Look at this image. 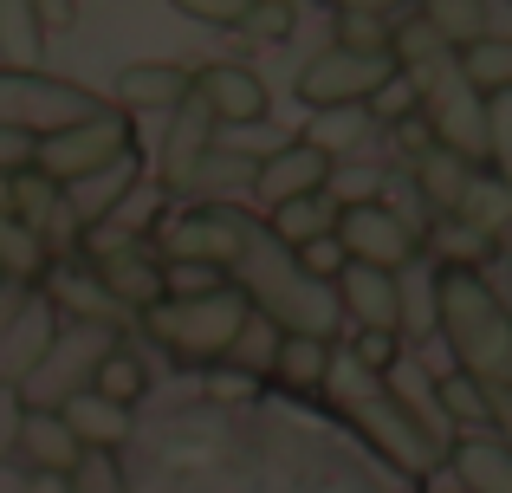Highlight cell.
<instances>
[{"instance_id": "1f68e13d", "label": "cell", "mask_w": 512, "mask_h": 493, "mask_svg": "<svg viewBox=\"0 0 512 493\" xmlns=\"http://www.w3.org/2000/svg\"><path fill=\"white\" fill-rule=\"evenodd\" d=\"M253 169H260V163H247V156H234V150H221V143H214V150L201 156L195 169H188L182 189H247Z\"/></svg>"}, {"instance_id": "d590c367", "label": "cell", "mask_w": 512, "mask_h": 493, "mask_svg": "<svg viewBox=\"0 0 512 493\" xmlns=\"http://www.w3.org/2000/svg\"><path fill=\"white\" fill-rule=\"evenodd\" d=\"M39 266H46V247H39V234H26L20 221H0V273L33 279Z\"/></svg>"}, {"instance_id": "9a60e30c", "label": "cell", "mask_w": 512, "mask_h": 493, "mask_svg": "<svg viewBox=\"0 0 512 493\" xmlns=\"http://www.w3.org/2000/svg\"><path fill=\"white\" fill-rule=\"evenodd\" d=\"M338 305L363 331H383V338L402 325V286H396V273H376V266H344L338 273Z\"/></svg>"}, {"instance_id": "e0dca14e", "label": "cell", "mask_w": 512, "mask_h": 493, "mask_svg": "<svg viewBox=\"0 0 512 493\" xmlns=\"http://www.w3.org/2000/svg\"><path fill=\"white\" fill-rule=\"evenodd\" d=\"M72 344H78V351H65V344H52V357L39 364V377H33V396H39V390H52L59 403H72V396H78V390L91 383V370H98V357L111 351V338H104V331H78Z\"/></svg>"}, {"instance_id": "4fadbf2b", "label": "cell", "mask_w": 512, "mask_h": 493, "mask_svg": "<svg viewBox=\"0 0 512 493\" xmlns=\"http://www.w3.org/2000/svg\"><path fill=\"white\" fill-rule=\"evenodd\" d=\"M253 189L266 195L273 208L286 202H312V195L331 189V156L312 150V143H279L273 156H266L260 169H253Z\"/></svg>"}, {"instance_id": "277c9868", "label": "cell", "mask_w": 512, "mask_h": 493, "mask_svg": "<svg viewBox=\"0 0 512 493\" xmlns=\"http://www.w3.org/2000/svg\"><path fill=\"white\" fill-rule=\"evenodd\" d=\"M247 312L253 305L227 286V292H214V299H163V305H150L143 325H150L156 344H169L182 364H227Z\"/></svg>"}, {"instance_id": "44dd1931", "label": "cell", "mask_w": 512, "mask_h": 493, "mask_svg": "<svg viewBox=\"0 0 512 493\" xmlns=\"http://www.w3.org/2000/svg\"><path fill=\"white\" fill-rule=\"evenodd\" d=\"M454 474H461L467 493H512V448L493 442V435H474V442L454 448Z\"/></svg>"}, {"instance_id": "ac0fdd59", "label": "cell", "mask_w": 512, "mask_h": 493, "mask_svg": "<svg viewBox=\"0 0 512 493\" xmlns=\"http://www.w3.org/2000/svg\"><path fill=\"white\" fill-rule=\"evenodd\" d=\"M188 98V72L169 59H150V65H124L117 72V104L124 111H175Z\"/></svg>"}, {"instance_id": "d4e9b609", "label": "cell", "mask_w": 512, "mask_h": 493, "mask_svg": "<svg viewBox=\"0 0 512 493\" xmlns=\"http://www.w3.org/2000/svg\"><path fill=\"white\" fill-rule=\"evenodd\" d=\"M331 344L325 338H279L273 351V377L286 383V390H325V370H331Z\"/></svg>"}, {"instance_id": "8d00e7d4", "label": "cell", "mask_w": 512, "mask_h": 493, "mask_svg": "<svg viewBox=\"0 0 512 493\" xmlns=\"http://www.w3.org/2000/svg\"><path fill=\"white\" fill-rule=\"evenodd\" d=\"M65 493H130V487H124V468H117V455H98V448H85V455H78V468L65 474Z\"/></svg>"}, {"instance_id": "7dc6e473", "label": "cell", "mask_w": 512, "mask_h": 493, "mask_svg": "<svg viewBox=\"0 0 512 493\" xmlns=\"http://www.w3.org/2000/svg\"><path fill=\"white\" fill-rule=\"evenodd\" d=\"M441 493H467V487H441Z\"/></svg>"}, {"instance_id": "f6af8a7d", "label": "cell", "mask_w": 512, "mask_h": 493, "mask_svg": "<svg viewBox=\"0 0 512 493\" xmlns=\"http://www.w3.org/2000/svg\"><path fill=\"white\" fill-rule=\"evenodd\" d=\"M0 493H26V481H13V474H0Z\"/></svg>"}, {"instance_id": "2e32d148", "label": "cell", "mask_w": 512, "mask_h": 493, "mask_svg": "<svg viewBox=\"0 0 512 493\" xmlns=\"http://www.w3.org/2000/svg\"><path fill=\"white\" fill-rule=\"evenodd\" d=\"M130 189H137V156H124V163L98 169V176L72 182V189H59V195H65V208H72L78 228H104V215H111L117 202H130Z\"/></svg>"}, {"instance_id": "484cf974", "label": "cell", "mask_w": 512, "mask_h": 493, "mask_svg": "<svg viewBox=\"0 0 512 493\" xmlns=\"http://www.w3.org/2000/svg\"><path fill=\"white\" fill-rule=\"evenodd\" d=\"M422 20L435 26V39L441 46H474V39H487L493 33V13L487 7H474V0H435V7H422Z\"/></svg>"}, {"instance_id": "bcb514c9", "label": "cell", "mask_w": 512, "mask_h": 493, "mask_svg": "<svg viewBox=\"0 0 512 493\" xmlns=\"http://www.w3.org/2000/svg\"><path fill=\"white\" fill-rule=\"evenodd\" d=\"M506 448H512V416H506Z\"/></svg>"}, {"instance_id": "cb8c5ba5", "label": "cell", "mask_w": 512, "mask_h": 493, "mask_svg": "<svg viewBox=\"0 0 512 493\" xmlns=\"http://www.w3.org/2000/svg\"><path fill=\"white\" fill-rule=\"evenodd\" d=\"M415 189L435 202V215H461V195L474 189V169L454 163L448 150H422V163H415Z\"/></svg>"}, {"instance_id": "e575fe53", "label": "cell", "mask_w": 512, "mask_h": 493, "mask_svg": "<svg viewBox=\"0 0 512 493\" xmlns=\"http://www.w3.org/2000/svg\"><path fill=\"white\" fill-rule=\"evenodd\" d=\"M487 163L500 169V189L512 195V91L487 98Z\"/></svg>"}, {"instance_id": "83f0119b", "label": "cell", "mask_w": 512, "mask_h": 493, "mask_svg": "<svg viewBox=\"0 0 512 493\" xmlns=\"http://www.w3.org/2000/svg\"><path fill=\"white\" fill-rule=\"evenodd\" d=\"M0 46H7V72H39V46H46V33H39V7H0Z\"/></svg>"}, {"instance_id": "f1b7e54d", "label": "cell", "mask_w": 512, "mask_h": 493, "mask_svg": "<svg viewBox=\"0 0 512 493\" xmlns=\"http://www.w3.org/2000/svg\"><path fill=\"white\" fill-rule=\"evenodd\" d=\"M435 403L448 409L454 422H467V429H493V422H500V403H493V396L480 390L474 377H461V370H454V377H441V383H435Z\"/></svg>"}, {"instance_id": "603a6c76", "label": "cell", "mask_w": 512, "mask_h": 493, "mask_svg": "<svg viewBox=\"0 0 512 493\" xmlns=\"http://www.w3.org/2000/svg\"><path fill=\"white\" fill-rule=\"evenodd\" d=\"M454 78H461L467 91H480V98H500V91H512V39L487 33V39H474V46H461Z\"/></svg>"}, {"instance_id": "7402d4cb", "label": "cell", "mask_w": 512, "mask_h": 493, "mask_svg": "<svg viewBox=\"0 0 512 493\" xmlns=\"http://www.w3.org/2000/svg\"><path fill=\"white\" fill-rule=\"evenodd\" d=\"M409 13L396 7H338V46L357 52V59H389V39Z\"/></svg>"}, {"instance_id": "ee69618b", "label": "cell", "mask_w": 512, "mask_h": 493, "mask_svg": "<svg viewBox=\"0 0 512 493\" xmlns=\"http://www.w3.org/2000/svg\"><path fill=\"white\" fill-rule=\"evenodd\" d=\"M26 493H65V481H26Z\"/></svg>"}, {"instance_id": "9c48e42d", "label": "cell", "mask_w": 512, "mask_h": 493, "mask_svg": "<svg viewBox=\"0 0 512 493\" xmlns=\"http://www.w3.org/2000/svg\"><path fill=\"white\" fill-rule=\"evenodd\" d=\"M247 241H253V221H240L234 208H195V215H182L169 228V260L227 273V266L247 253Z\"/></svg>"}, {"instance_id": "30bf717a", "label": "cell", "mask_w": 512, "mask_h": 493, "mask_svg": "<svg viewBox=\"0 0 512 493\" xmlns=\"http://www.w3.org/2000/svg\"><path fill=\"white\" fill-rule=\"evenodd\" d=\"M428 117H435V150H448L454 163H480L487 156V98L467 91L454 72L428 91Z\"/></svg>"}, {"instance_id": "8992f818", "label": "cell", "mask_w": 512, "mask_h": 493, "mask_svg": "<svg viewBox=\"0 0 512 493\" xmlns=\"http://www.w3.org/2000/svg\"><path fill=\"white\" fill-rule=\"evenodd\" d=\"M124 156H130V117L104 111V117H91V124H72V130L39 137L26 169L46 176L52 189H72V182H85V176H98V169L124 163Z\"/></svg>"}, {"instance_id": "ba28073f", "label": "cell", "mask_w": 512, "mask_h": 493, "mask_svg": "<svg viewBox=\"0 0 512 493\" xmlns=\"http://www.w3.org/2000/svg\"><path fill=\"white\" fill-rule=\"evenodd\" d=\"M331 241L344 247L350 266H376V273H396L415 260V228L383 202H350L344 215H331Z\"/></svg>"}, {"instance_id": "d6a6232c", "label": "cell", "mask_w": 512, "mask_h": 493, "mask_svg": "<svg viewBox=\"0 0 512 493\" xmlns=\"http://www.w3.org/2000/svg\"><path fill=\"white\" fill-rule=\"evenodd\" d=\"M370 137V111H318V124H312V150H325V156H338V150H357V143Z\"/></svg>"}, {"instance_id": "ab89813d", "label": "cell", "mask_w": 512, "mask_h": 493, "mask_svg": "<svg viewBox=\"0 0 512 493\" xmlns=\"http://www.w3.org/2000/svg\"><path fill=\"white\" fill-rule=\"evenodd\" d=\"M292 266H299L305 279H318V286H325V279H338L350 260H344V247L325 234V241H305V247H292Z\"/></svg>"}, {"instance_id": "52a82bcc", "label": "cell", "mask_w": 512, "mask_h": 493, "mask_svg": "<svg viewBox=\"0 0 512 493\" xmlns=\"http://www.w3.org/2000/svg\"><path fill=\"white\" fill-rule=\"evenodd\" d=\"M389 78H396L389 59H357V52L331 46V52H318V59L299 65V98L312 104V111H370V98Z\"/></svg>"}, {"instance_id": "74e56055", "label": "cell", "mask_w": 512, "mask_h": 493, "mask_svg": "<svg viewBox=\"0 0 512 493\" xmlns=\"http://www.w3.org/2000/svg\"><path fill=\"white\" fill-rule=\"evenodd\" d=\"M214 292H227V273H214V266H188V260L163 266V299H214Z\"/></svg>"}, {"instance_id": "8fae6325", "label": "cell", "mask_w": 512, "mask_h": 493, "mask_svg": "<svg viewBox=\"0 0 512 493\" xmlns=\"http://www.w3.org/2000/svg\"><path fill=\"white\" fill-rule=\"evenodd\" d=\"M52 344H59V312H52V299L33 292L0 325V383H33L39 364L52 357Z\"/></svg>"}, {"instance_id": "5bb4252c", "label": "cell", "mask_w": 512, "mask_h": 493, "mask_svg": "<svg viewBox=\"0 0 512 493\" xmlns=\"http://www.w3.org/2000/svg\"><path fill=\"white\" fill-rule=\"evenodd\" d=\"M13 448H20V461L33 468V481H65V474L78 468V455H85V448L72 442V429L59 422V409H46V403H26L20 429H13Z\"/></svg>"}, {"instance_id": "5b68a950", "label": "cell", "mask_w": 512, "mask_h": 493, "mask_svg": "<svg viewBox=\"0 0 512 493\" xmlns=\"http://www.w3.org/2000/svg\"><path fill=\"white\" fill-rule=\"evenodd\" d=\"M104 117V104L91 98L72 78H46V72H7L0 65V130H20V137H52V130H72Z\"/></svg>"}, {"instance_id": "d6986e66", "label": "cell", "mask_w": 512, "mask_h": 493, "mask_svg": "<svg viewBox=\"0 0 512 493\" xmlns=\"http://www.w3.org/2000/svg\"><path fill=\"white\" fill-rule=\"evenodd\" d=\"M208 150H214V117L201 111L195 98H182V104H175V124H169V143H163V182L182 189L188 169H195Z\"/></svg>"}, {"instance_id": "ffe728a7", "label": "cell", "mask_w": 512, "mask_h": 493, "mask_svg": "<svg viewBox=\"0 0 512 493\" xmlns=\"http://www.w3.org/2000/svg\"><path fill=\"white\" fill-rule=\"evenodd\" d=\"M59 422L72 429V442H78V448H98V455H111V448L130 435V409H111V403H98L91 390H78L72 403L59 409Z\"/></svg>"}, {"instance_id": "4dcf8cb0", "label": "cell", "mask_w": 512, "mask_h": 493, "mask_svg": "<svg viewBox=\"0 0 512 493\" xmlns=\"http://www.w3.org/2000/svg\"><path fill=\"white\" fill-rule=\"evenodd\" d=\"M461 228H474L480 241H487V234H506V221H512V195L500 189V182H474V189L461 195Z\"/></svg>"}, {"instance_id": "7bdbcfd3", "label": "cell", "mask_w": 512, "mask_h": 493, "mask_svg": "<svg viewBox=\"0 0 512 493\" xmlns=\"http://www.w3.org/2000/svg\"><path fill=\"white\" fill-rule=\"evenodd\" d=\"M33 143H39V137H20V130H0V176H7V169L20 176V169L33 163Z\"/></svg>"}, {"instance_id": "3957f363", "label": "cell", "mask_w": 512, "mask_h": 493, "mask_svg": "<svg viewBox=\"0 0 512 493\" xmlns=\"http://www.w3.org/2000/svg\"><path fill=\"white\" fill-rule=\"evenodd\" d=\"M318 396H331V409H338V416H344L383 461H396L402 474H435L441 461H448V448L428 442V435L409 422V409H402L396 396L383 390V377H370L357 357H331L325 390H318Z\"/></svg>"}, {"instance_id": "7c38bea8", "label": "cell", "mask_w": 512, "mask_h": 493, "mask_svg": "<svg viewBox=\"0 0 512 493\" xmlns=\"http://www.w3.org/2000/svg\"><path fill=\"white\" fill-rule=\"evenodd\" d=\"M188 98H195L214 124H260L266 117L260 72H247V65H234V59H214V65H201V72H188Z\"/></svg>"}, {"instance_id": "60d3db41", "label": "cell", "mask_w": 512, "mask_h": 493, "mask_svg": "<svg viewBox=\"0 0 512 493\" xmlns=\"http://www.w3.org/2000/svg\"><path fill=\"white\" fill-rule=\"evenodd\" d=\"M247 7L253 0H188V20H201V26H247Z\"/></svg>"}, {"instance_id": "f546056e", "label": "cell", "mask_w": 512, "mask_h": 493, "mask_svg": "<svg viewBox=\"0 0 512 493\" xmlns=\"http://www.w3.org/2000/svg\"><path fill=\"white\" fill-rule=\"evenodd\" d=\"M331 234V208H325V195H312V202H286V208H273V241L279 247H305V241H325Z\"/></svg>"}, {"instance_id": "f35d334b", "label": "cell", "mask_w": 512, "mask_h": 493, "mask_svg": "<svg viewBox=\"0 0 512 493\" xmlns=\"http://www.w3.org/2000/svg\"><path fill=\"white\" fill-rule=\"evenodd\" d=\"M59 299L72 305V312H91V318H117V299L98 286V273H78V266H65L59 273Z\"/></svg>"}, {"instance_id": "836d02e7", "label": "cell", "mask_w": 512, "mask_h": 493, "mask_svg": "<svg viewBox=\"0 0 512 493\" xmlns=\"http://www.w3.org/2000/svg\"><path fill=\"white\" fill-rule=\"evenodd\" d=\"M279 338H286L279 325H266L260 312H247V325H240V338H234V351H227V364H247V377H253V370H273Z\"/></svg>"}, {"instance_id": "4316f807", "label": "cell", "mask_w": 512, "mask_h": 493, "mask_svg": "<svg viewBox=\"0 0 512 493\" xmlns=\"http://www.w3.org/2000/svg\"><path fill=\"white\" fill-rule=\"evenodd\" d=\"M85 390L98 396V403H111V409H130V403L143 396V357H130V351H104Z\"/></svg>"}, {"instance_id": "7a4b0ae2", "label": "cell", "mask_w": 512, "mask_h": 493, "mask_svg": "<svg viewBox=\"0 0 512 493\" xmlns=\"http://www.w3.org/2000/svg\"><path fill=\"white\" fill-rule=\"evenodd\" d=\"M234 273H240L234 292L266 318V325H279L286 338H325V344H331V331H338V318H344L338 292L318 286V279H305L299 266H292V253L279 247L273 234L253 228L247 253L234 260Z\"/></svg>"}, {"instance_id": "6da1fadb", "label": "cell", "mask_w": 512, "mask_h": 493, "mask_svg": "<svg viewBox=\"0 0 512 493\" xmlns=\"http://www.w3.org/2000/svg\"><path fill=\"white\" fill-rule=\"evenodd\" d=\"M435 318H441V331H448V344H454L461 377H474L480 390L500 403L512 390V312H506V299L480 273L441 266L435 273Z\"/></svg>"}, {"instance_id": "b9f144b4", "label": "cell", "mask_w": 512, "mask_h": 493, "mask_svg": "<svg viewBox=\"0 0 512 493\" xmlns=\"http://www.w3.org/2000/svg\"><path fill=\"white\" fill-rule=\"evenodd\" d=\"M292 20H299V13H292L286 0H266V7H247V33H260V39H279Z\"/></svg>"}]
</instances>
